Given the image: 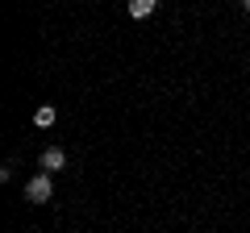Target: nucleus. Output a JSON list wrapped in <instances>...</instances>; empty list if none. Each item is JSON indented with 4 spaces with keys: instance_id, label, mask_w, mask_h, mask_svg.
I'll list each match as a JSON object with an SVG mask.
<instances>
[{
    "instance_id": "obj_5",
    "label": "nucleus",
    "mask_w": 250,
    "mask_h": 233,
    "mask_svg": "<svg viewBox=\"0 0 250 233\" xmlns=\"http://www.w3.org/2000/svg\"><path fill=\"white\" fill-rule=\"evenodd\" d=\"M242 9H246V13H250V0H242Z\"/></svg>"
},
{
    "instance_id": "obj_2",
    "label": "nucleus",
    "mask_w": 250,
    "mask_h": 233,
    "mask_svg": "<svg viewBox=\"0 0 250 233\" xmlns=\"http://www.w3.org/2000/svg\"><path fill=\"white\" fill-rule=\"evenodd\" d=\"M62 167H67V154H62L59 146L42 150V171H46V175H54V171H62Z\"/></svg>"
},
{
    "instance_id": "obj_3",
    "label": "nucleus",
    "mask_w": 250,
    "mask_h": 233,
    "mask_svg": "<svg viewBox=\"0 0 250 233\" xmlns=\"http://www.w3.org/2000/svg\"><path fill=\"white\" fill-rule=\"evenodd\" d=\"M154 9H159V0H129V17H134V21H142V17H150Z\"/></svg>"
},
{
    "instance_id": "obj_1",
    "label": "nucleus",
    "mask_w": 250,
    "mask_h": 233,
    "mask_svg": "<svg viewBox=\"0 0 250 233\" xmlns=\"http://www.w3.org/2000/svg\"><path fill=\"white\" fill-rule=\"evenodd\" d=\"M50 196H54V183H50V175H46V171H42V175H34V179L25 183V200H29V204H46Z\"/></svg>"
},
{
    "instance_id": "obj_4",
    "label": "nucleus",
    "mask_w": 250,
    "mask_h": 233,
    "mask_svg": "<svg viewBox=\"0 0 250 233\" xmlns=\"http://www.w3.org/2000/svg\"><path fill=\"white\" fill-rule=\"evenodd\" d=\"M54 121H59V113H54L50 104H42V108H38V113H34V125H38V129H50Z\"/></svg>"
}]
</instances>
